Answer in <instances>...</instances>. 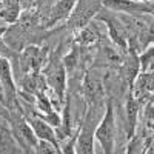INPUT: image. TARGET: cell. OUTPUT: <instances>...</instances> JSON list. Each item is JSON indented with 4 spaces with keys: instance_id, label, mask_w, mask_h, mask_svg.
Instances as JSON below:
<instances>
[{
    "instance_id": "5b68a950",
    "label": "cell",
    "mask_w": 154,
    "mask_h": 154,
    "mask_svg": "<svg viewBox=\"0 0 154 154\" xmlns=\"http://www.w3.org/2000/svg\"><path fill=\"white\" fill-rule=\"evenodd\" d=\"M102 2L99 0H77L74 12L68 19V26L71 29L79 31L91 22V19L99 12Z\"/></svg>"
},
{
    "instance_id": "7c38bea8",
    "label": "cell",
    "mask_w": 154,
    "mask_h": 154,
    "mask_svg": "<svg viewBox=\"0 0 154 154\" xmlns=\"http://www.w3.org/2000/svg\"><path fill=\"white\" fill-rule=\"evenodd\" d=\"M99 19L102 22H105L106 23V26H108V31H109V37H111V40L116 46H119L122 53H126V49H128V40H126V32H125V28H123V25L117 20V19H114V17H103V16H99Z\"/></svg>"
},
{
    "instance_id": "9a60e30c",
    "label": "cell",
    "mask_w": 154,
    "mask_h": 154,
    "mask_svg": "<svg viewBox=\"0 0 154 154\" xmlns=\"http://www.w3.org/2000/svg\"><path fill=\"white\" fill-rule=\"evenodd\" d=\"M20 17V0H3L0 9V19L6 23H17Z\"/></svg>"
},
{
    "instance_id": "52a82bcc",
    "label": "cell",
    "mask_w": 154,
    "mask_h": 154,
    "mask_svg": "<svg viewBox=\"0 0 154 154\" xmlns=\"http://www.w3.org/2000/svg\"><path fill=\"white\" fill-rule=\"evenodd\" d=\"M94 105L89 106V112L86 116L85 125L79 130L74 145V152L77 154H93L94 152Z\"/></svg>"
},
{
    "instance_id": "44dd1931",
    "label": "cell",
    "mask_w": 154,
    "mask_h": 154,
    "mask_svg": "<svg viewBox=\"0 0 154 154\" xmlns=\"http://www.w3.org/2000/svg\"><path fill=\"white\" fill-rule=\"evenodd\" d=\"M2 3H3V0H0V9H2Z\"/></svg>"
},
{
    "instance_id": "d6986e66",
    "label": "cell",
    "mask_w": 154,
    "mask_h": 154,
    "mask_svg": "<svg viewBox=\"0 0 154 154\" xmlns=\"http://www.w3.org/2000/svg\"><path fill=\"white\" fill-rule=\"evenodd\" d=\"M145 125L146 128H149V131H152V100L151 99L145 108Z\"/></svg>"
},
{
    "instance_id": "30bf717a",
    "label": "cell",
    "mask_w": 154,
    "mask_h": 154,
    "mask_svg": "<svg viewBox=\"0 0 154 154\" xmlns=\"http://www.w3.org/2000/svg\"><path fill=\"white\" fill-rule=\"evenodd\" d=\"M23 114H25V112H23ZM25 117H26L28 123L31 125V128H32V131H34V134H35L37 139L48 140V142H51L53 145H56V146L60 149V143H59L57 136H56V130H54V128L51 126L49 123H46L45 120H42L40 117H37V116L32 114V112L25 114Z\"/></svg>"
},
{
    "instance_id": "e0dca14e",
    "label": "cell",
    "mask_w": 154,
    "mask_h": 154,
    "mask_svg": "<svg viewBox=\"0 0 154 154\" xmlns=\"http://www.w3.org/2000/svg\"><path fill=\"white\" fill-rule=\"evenodd\" d=\"M34 152H37V154H57V152H60V149L56 145H53L51 142H48V140L38 139Z\"/></svg>"
},
{
    "instance_id": "7402d4cb",
    "label": "cell",
    "mask_w": 154,
    "mask_h": 154,
    "mask_svg": "<svg viewBox=\"0 0 154 154\" xmlns=\"http://www.w3.org/2000/svg\"><path fill=\"white\" fill-rule=\"evenodd\" d=\"M0 106H3V105H2V102H0Z\"/></svg>"
},
{
    "instance_id": "3957f363",
    "label": "cell",
    "mask_w": 154,
    "mask_h": 154,
    "mask_svg": "<svg viewBox=\"0 0 154 154\" xmlns=\"http://www.w3.org/2000/svg\"><path fill=\"white\" fill-rule=\"evenodd\" d=\"M94 139L100 143L102 151L105 154L114 152V139H116V123H114V106L112 102H106L105 114L102 117L100 123H97L94 130Z\"/></svg>"
},
{
    "instance_id": "6da1fadb",
    "label": "cell",
    "mask_w": 154,
    "mask_h": 154,
    "mask_svg": "<svg viewBox=\"0 0 154 154\" xmlns=\"http://www.w3.org/2000/svg\"><path fill=\"white\" fill-rule=\"evenodd\" d=\"M8 122L11 123L12 139L25 152H34L38 139L35 137L31 125L28 123L23 111L20 109H8Z\"/></svg>"
},
{
    "instance_id": "277c9868",
    "label": "cell",
    "mask_w": 154,
    "mask_h": 154,
    "mask_svg": "<svg viewBox=\"0 0 154 154\" xmlns=\"http://www.w3.org/2000/svg\"><path fill=\"white\" fill-rule=\"evenodd\" d=\"M0 86H2V91H3L5 108L23 111V106L20 105V100L17 97V86L14 83V77H12L11 62L2 56H0Z\"/></svg>"
},
{
    "instance_id": "8fae6325",
    "label": "cell",
    "mask_w": 154,
    "mask_h": 154,
    "mask_svg": "<svg viewBox=\"0 0 154 154\" xmlns=\"http://www.w3.org/2000/svg\"><path fill=\"white\" fill-rule=\"evenodd\" d=\"M139 109H140L139 100L133 96L131 89H128V96H126V102H125V133H126V139H131L136 134Z\"/></svg>"
},
{
    "instance_id": "4fadbf2b",
    "label": "cell",
    "mask_w": 154,
    "mask_h": 154,
    "mask_svg": "<svg viewBox=\"0 0 154 154\" xmlns=\"http://www.w3.org/2000/svg\"><path fill=\"white\" fill-rule=\"evenodd\" d=\"M75 3H77V0H57L53 9H51L49 19L46 20V28H53L56 23L69 19L71 12L75 8Z\"/></svg>"
},
{
    "instance_id": "ba28073f",
    "label": "cell",
    "mask_w": 154,
    "mask_h": 154,
    "mask_svg": "<svg viewBox=\"0 0 154 154\" xmlns=\"http://www.w3.org/2000/svg\"><path fill=\"white\" fill-rule=\"evenodd\" d=\"M102 6L108 11L125 12V14H151L152 2H139V0H100Z\"/></svg>"
},
{
    "instance_id": "ffe728a7",
    "label": "cell",
    "mask_w": 154,
    "mask_h": 154,
    "mask_svg": "<svg viewBox=\"0 0 154 154\" xmlns=\"http://www.w3.org/2000/svg\"><path fill=\"white\" fill-rule=\"evenodd\" d=\"M139 2H152V0H139Z\"/></svg>"
},
{
    "instance_id": "7a4b0ae2",
    "label": "cell",
    "mask_w": 154,
    "mask_h": 154,
    "mask_svg": "<svg viewBox=\"0 0 154 154\" xmlns=\"http://www.w3.org/2000/svg\"><path fill=\"white\" fill-rule=\"evenodd\" d=\"M43 75L48 88L53 89L54 93V100L53 106L56 111L62 108L65 103V91H66V71L63 68L62 62L59 60H48V66L43 69Z\"/></svg>"
},
{
    "instance_id": "ac0fdd59",
    "label": "cell",
    "mask_w": 154,
    "mask_h": 154,
    "mask_svg": "<svg viewBox=\"0 0 154 154\" xmlns=\"http://www.w3.org/2000/svg\"><path fill=\"white\" fill-rule=\"evenodd\" d=\"M152 54H154L152 46H149V48L145 51V53L139 57L140 72H145V71H148V65H149V68H152Z\"/></svg>"
},
{
    "instance_id": "8992f818",
    "label": "cell",
    "mask_w": 154,
    "mask_h": 154,
    "mask_svg": "<svg viewBox=\"0 0 154 154\" xmlns=\"http://www.w3.org/2000/svg\"><path fill=\"white\" fill-rule=\"evenodd\" d=\"M46 62H48V49L31 45L28 48H25L23 54L20 56L19 65H20L22 74H26V72H42Z\"/></svg>"
},
{
    "instance_id": "5bb4252c",
    "label": "cell",
    "mask_w": 154,
    "mask_h": 154,
    "mask_svg": "<svg viewBox=\"0 0 154 154\" xmlns=\"http://www.w3.org/2000/svg\"><path fill=\"white\" fill-rule=\"evenodd\" d=\"M100 37H102V34L97 29L96 23L89 22L86 26H83L82 29H79V34H77V37H75V45L89 46V45L96 43Z\"/></svg>"
},
{
    "instance_id": "9c48e42d",
    "label": "cell",
    "mask_w": 154,
    "mask_h": 154,
    "mask_svg": "<svg viewBox=\"0 0 154 154\" xmlns=\"http://www.w3.org/2000/svg\"><path fill=\"white\" fill-rule=\"evenodd\" d=\"M83 96L86 100V105H97L103 99V82L99 75L88 71L83 79Z\"/></svg>"
},
{
    "instance_id": "2e32d148",
    "label": "cell",
    "mask_w": 154,
    "mask_h": 154,
    "mask_svg": "<svg viewBox=\"0 0 154 154\" xmlns=\"http://www.w3.org/2000/svg\"><path fill=\"white\" fill-rule=\"evenodd\" d=\"M77 60H79V48H77V45H75V46H72V49L62 60V65H63V68H65V71H72L77 65Z\"/></svg>"
}]
</instances>
